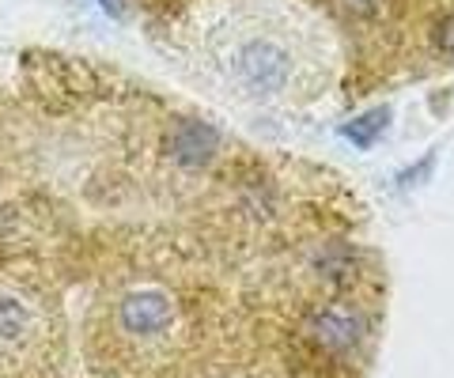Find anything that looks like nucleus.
<instances>
[{
    "label": "nucleus",
    "instance_id": "obj_1",
    "mask_svg": "<svg viewBox=\"0 0 454 378\" xmlns=\"http://www.w3.org/2000/svg\"><path fill=\"white\" fill-rule=\"evenodd\" d=\"M190 58L227 103L307 110L337 80V38L300 0H208L190 19Z\"/></svg>",
    "mask_w": 454,
    "mask_h": 378
},
{
    "label": "nucleus",
    "instance_id": "obj_2",
    "mask_svg": "<svg viewBox=\"0 0 454 378\" xmlns=\"http://www.w3.org/2000/svg\"><path fill=\"white\" fill-rule=\"evenodd\" d=\"M121 321L133 333H140V337H152V333L167 329L170 306L163 296H155V291H140V296H129L121 303Z\"/></svg>",
    "mask_w": 454,
    "mask_h": 378
}]
</instances>
